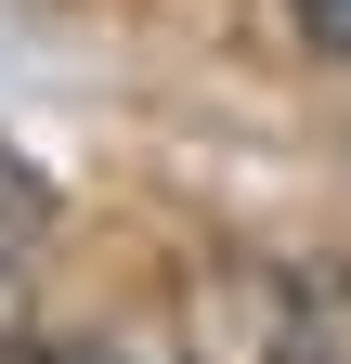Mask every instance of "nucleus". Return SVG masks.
<instances>
[{
    "mask_svg": "<svg viewBox=\"0 0 351 364\" xmlns=\"http://www.w3.org/2000/svg\"><path fill=\"white\" fill-rule=\"evenodd\" d=\"M274 364H351V273H299V287H286Z\"/></svg>",
    "mask_w": 351,
    "mask_h": 364,
    "instance_id": "f257e3e1",
    "label": "nucleus"
},
{
    "mask_svg": "<svg viewBox=\"0 0 351 364\" xmlns=\"http://www.w3.org/2000/svg\"><path fill=\"white\" fill-rule=\"evenodd\" d=\"M286 14H299V39H313V53L351 65V0H286Z\"/></svg>",
    "mask_w": 351,
    "mask_h": 364,
    "instance_id": "7ed1b4c3",
    "label": "nucleus"
},
{
    "mask_svg": "<svg viewBox=\"0 0 351 364\" xmlns=\"http://www.w3.org/2000/svg\"><path fill=\"white\" fill-rule=\"evenodd\" d=\"M39 235H53V182H39L26 156H0V287L39 260Z\"/></svg>",
    "mask_w": 351,
    "mask_h": 364,
    "instance_id": "f03ea898",
    "label": "nucleus"
},
{
    "mask_svg": "<svg viewBox=\"0 0 351 364\" xmlns=\"http://www.w3.org/2000/svg\"><path fill=\"white\" fill-rule=\"evenodd\" d=\"M39 364H130V351H92V338H78V351H39Z\"/></svg>",
    "mask_w": 351,
    "mask_h": 364,
    "instance_id": "20e7f679",
    "label": "nucleus"
}]
</instances>
